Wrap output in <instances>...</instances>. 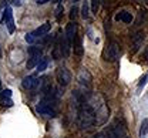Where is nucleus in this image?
<instances>
[{
	"mask_svg": "<svg viewBox=\"0 0 148 138\" xmlns=\"http://www.w3.org/2000/svg\"><path fill=\"white\" fill-rule=\"evenodd\" d=\"M95 122H97V113L91 102L88 100L77 102V125L81 130H88Z\"/></svg>",
	"mask_w": 148,
	"mask_h": 138,
	"instance_id": "f257e3e1",
	"label": "nucleus"
},
{
	"mask_svg": "<svg viewBox=\"0 0 148 138\" xmlns=\"http://www.w3.org/2000/svg\"><path fill=\"white\" fill-rule=\"evenodd\" d=\"M50 29H51V24H50L49 21L44 23V24H40V27H37L36 30H33L32 33H27L26 37H24V40H26L27 43H34L37 39L44 37V36L50 31Z\"/></svg>",
	"mask_w": 148,
	"mask_h": 138,
	"instance_id": "f03ea898",
	"label": "nucleus"
},
{
	"mask_svg": "<svg viewBox=\"0 0 148 138\" xmlns=\"http://www.w3.org/2000/svg\"><path fill=\"white\" fill-rule=\"evenodd\" d=\"M0 23L3 26L7 27L9 33H14L16 30V26H14V19H13V12H12V7L10 6H6L3 9V16H1V20Z\"/></svg>",
	"mask_w": 148,
	"mask_h": 138,
	"instance_id": "7ed1b4c3",
	"label": "nucleus"
},
{
	"mask_svg": "<svg viewBox=\"0 0 148 138\" xmlns=\"http://www.w3.org/2000/svg\"><path fill=\"white\" fill-rule=\"evenodd\" d=\"M56 79H57L60 85L66 87V85H69L70 81H71V73H70L66 67H60V68L57 70V73H56Z\"/></svg>",
	"mask_w": 148,
	"mask_h": 138,
	"instance_id": "20e7f679",
	"label": "nucleus"
},
{
	"mask_svg": "<svg viewBox=\"0 0 148 138\" xmlns=\"http://www.w3.org/2000/svg\"><path fill=\"white\" fill-rule=\"evenodd\" d=\"M143 41H144V31L143 30L135 31L131 36V51L132 53H137L140 50V47L143 46Z\"/></svg>",
	"mask_w": 148,
	"mask_h": 138,
	"instance_id": "39448f33",
	"label": "nucleus"
},
{
	"mask_svg": "<svg viewBox=\"0 0 148 138\" xmlns=\"http://www.w3.org/2000/svg\"><path fill=\"white\" fill-rule=\"evenodd\" d=\"M120 51H121V49H120V44L117 43V41H111L110 44H108V47H107V60L108 61H115V60L120 57Z\"/></svg>",
	"mask_w": 148,
	"mask_h": 138,
	"instance_id": "423d86ee",
	"label": "nucleus"
},
{
	"mask_svg": "<svg viewBox=\"0 0 148 138\" xmlns=\"http://www.w3.org/2000/svg\"><path fill=\"white\" fill-rule=\"evenodd\" d=\"M91 74L87 71V70H81L80 74H78V81H80V85L86 90H90L91 88Z\"/></svg>",
	"mask_w": 148,
	"mask_h": 138,
	"instance_id": "0eeeda50",
	"label": "nucleus"
},
{
	"mask_svg": "<svg viewBox=\"0 0 148 138\" xmlns=\"http://www.w3.org/2000/svg\"><path fill=\"white\" fill-rule=\"evenodd\" d=\"M21 85H23L26 90H36L37 87L40 85V80L37 79L36 76H27V77L23 79Z\"/></svg>",
	"mask_w": 148,
	"mask_h": 138,
	"instance_id": "6e6552de",
	"label": "nucleus"
},
{
	"mask_svg": "<svg viewBox=\"0 0 148 138\" xmlns=\"http://www.w3.org/2000/svg\"><path fill=\"white\" fill-rule=\"evenodd\" d=\"M64 39L67 40L70 44H73L75 39H77V24L75 23H69L67 27H66V37Z\"/></svg>",
	"mask_w": 148,
	"mask_h": 138,
	"instance_id": "1a4fd4ad",
	"label": "nucleus"
},
{
	"mask_svg": "<svg viewBox=\"0 0 148 138\" xmlns=\"http://www.w3.org/2000/svg\"><path fill=\"white\" fill-rule=\"evenodd\" d=\"M115 20L117 21H123V23H125V24H130L132 20H134V16L127 12V10H120L117 14H115Z\"/></svg>",
	"mask_w": 148,
	"mask_h": 138,
	"instance_id": "9d476101",
	"label": "nucleus"
},
{
	"mask_svg": "<svg viewBox=\"0 0 148 138\" xmlns=\"http://www.w3.org/2000/svg\"><path fill=\"white\" fill-rule=\"evenodd\" d=\"M74 53L77 56H83V39L77 37L74 41Z\"/></svg>",
	"mask_w": 148,
	"mask_h": 138,
	"instance_id": "9b49d317",
	"label": "nucleus"
},
{
	"mask_svg": "<svg viewBox=\"0 0 148 138\" xmlns=\"http://www.w3.org/2000/svg\"><path fill=\"white\" fill-rule=\"evenodd\" d=\"M40 61H41V57H33V56H30V59L27 60V64H26L27 70H32V68H34V67H36Z\"/></svg>",
	"mask_w": 148,
	"mask_h": 138,
	"instance_id": "f8f14e48",
	"label": "nucleus"
},
{
	"mask_svg": "<svg viewBox=\"0 0 148 138\" xmlns=\"http://www.w3.org/2000/svg\"><path fill=\"white\" fill-rule=\"evenodd\" d=\"M81 17H83V19H88V17H90V6H88V1H84L83 6H81Z\"/></svg>",
	"mask_w": 148,
	"mask_h": 138,
	"instance_id": "ddd939ff",
	"label": "nucleus"
},
{
	"mask_svg": "<svg viewBox=\"0 0 148 138\" xmlns=\"http://www.w3.org/2000/svg\"><path fill=\"white\" fill-rule=\"evenodd\" d=\"M29 54L33 56V57H41L43 50H41L40 47H37V46H32V47L29 49Z\"/></svg>",
	"mask_w": 148,
	"mask_h": 138,
	"instance_id": "4468645a",
	"label": "nucleus"
},
{
	"mask_svg": "<svg viewBox=\"0 0 148 138\" xmlns=\"http://www.w3.org/2000/svg\"><path fill=\"white\" fill-rule=\"evenodd\" d=\"M147 131H148V118H144L143 122H141V127H140V137L144 138L147 135Z\"/></svg>",
	"mask_w": 148,
	"mask_h": 138,
	"instance_id": "2eb2a0df",
	"label": "nucleus"
},
{
	"mask_svg": "<svg viewBox=\"0 0 148 138\" xmlns=\"http://www.w3.org/2000/svg\"><path fill=\"white\" fill-rule=\"evenodd\" d=\"M47 66H49V61H47L46 59H41V61L37 64V71H38V73L44 71V70L47 68Z\"/></svg>",
	"mask_w": 148,
	"mask_h": 138,
	"instance_id": "dca6fc26",
	"label": "nucleus"
},
{
	"mask_svg": "<svg viewBox=\"0 0 148 138\" xmlns=\"http://www.w3.org/2000/svg\"><path fill=\"white\" fill-rule=\"evenodd\" d=\"M100 9V0H91V12L97 13Z\"/></svg>",
	"mask_w": 148,
	"mask_h": 138,
	"instance_id": "f3484780",
	"label": "nucleus"
},
{
	"mask_svg": "<svg viewBox=\"0 0 148 138\" xmlns=\"http://www.w3.org/2000/svg\"><path fill=\"white\" fill-rule=\"evenodd\" d=\"M0 98H12V90L6 88L0 93Z\"/></svg>",
	"mask_w": 148,
	"mask_h": 138,
	"instance_id": "a211bd4d",
	"label": "nucleus"
},
{
	"mask_svg": "<svg viewBox=\"0 0 148 138\" xmlns=\"http://www.w3.org/2000/svg\"><path fill=\"white\" fill-rule=\"evenodd\" d=\"M0 104L3 107H12L13 105V101H12V98H0Z\"/></svg>",
	"mask_w": 148,
	"mask_h": 138,
	"instance_id": "6ab92c4d",
	"label": "nucleus"
},
{
	"mask_svg": "<svg viewBox=\"0 0 148 138\" xmlns=\"http://www.w3.org/2000/svg\"><path fill=\"white\" fill-rule=\"evenodd\" d=\"M148 80V76H143L141 79H140V83H138V90H141L144 85H145V83H147Z\"/></svg>",
	"mask_w": 148,
	"mask_h": 138,
	"instance_id": "aec40b11",
	"label": "nucleus"
},
{
	"mask_svg": "<svg viewBox=\"0 0 148 138\" xmlns=\"http://www.w3.org/2000/svg\"><path fill=\"white\" fill-rule=\"evenodd\" d=\"M77 13H78L77 7H75V6H73V7H71V10H70V19H71V20L75 19V17H77Z\"/></svg>",
	"mask_w": 148,
	"mask_h": 138,
	"instance_id": "412c9836",
	"label": "nucleus"
},
{
	"mask_svg": "<svg viewBox=\"0 0 148 138\" xmlns=\"http://www.w3.org/2000/svg\"><path fill=\"white\" fill-rule=\"evenodd\" d=\"M61 12H63V6L60 4V6L57 7V14H56V17H57V20H60V17H61Z\"/></svg>",
	"mask_w": 148,
	"mask_h": 138,
	"instance_id": "4be33fe9",
	"label": "nucleus"
},
{
	"mask_svg": "<svg viewBox=\"0 0 148 138\" xmlns=\"http://www.w3.org/2000/svg\"><path fill=\"white\" fill-rule=\"evenodd\" d=\"M92 138H107V134L106 133H100V134H95Z\"/></svg>",
	"mask_w": 148,
	"mask_h": 138,
	"instance_id": "5701e85b",
	"label": "nucleus"
},
{
	"mask_svg": "<svg viewBox=\"0 0 148 138\" xmlns=\"http://www.w3.org/2000/svg\"><path fill=\"white\" fill-rule=\"evenodd\" d=\"M143 57H144L145 60H148V46L144 49V51H143Z\"/></svg>",
	"mask_w": 148,
	"mask_h": 138,
	"instance_id": "b1692460",
	"label": "nucleus"
},
{
	"mask_svg": "<svg viewBox=\"0 0 148 138\" xmlns=\"http://www.w3.org/2000/svg\"><path fill=\"white\" fill-rule=\"evenodd\" d=\"M47 1H49V0H37L36 3L37 4H44V3H47Z\"/></svg>",
	"mask_w": 148,
	"mask_h": 138,
	"instance_id": "393cba45",
	"label": "nucleus"
},
{
	"mask_svg": "<svg viewBox=\"0 0 148 138\" xmlns=\"http://www.w3.org/2000/svg\"><path fill=\"white\" fill-rule=\"evenodd\" d=\"M0 57H1V50H0Z\"/></svg>",
	"mask_w": 148,
	"mask_h": 138,
	"instance_id": "a878e982",
	"label": "nucleus"
},
{
	"mask_svg": "<svg viewBox=\"0 0 148 138\" xmlns=\"http://www.w3.org/2000/svg\"><path fill=\"white\" fill-rule=\"evenodd\" d=\"M0 87H1V80H0Z\"/></svg>",
	"mask_w": 148,
	"mask_h": 138,
	"instance_id": "bb28decb",
	"label": "nucleus"
},
{
	"mask_svg": "<svg viewBox=\"0 0 148 138\" xmlns=\"http://www.w3.org/2000/svg\"><path fill=\"white\" fill-rule=\"evenodd\" d=\"M73 1H74V3H75V1H77V0H73Z\"/></svg>",
	"mask_w": 148,
	"mask_h": 138,
	"instance_id": "cd10ccee",
	"label": "nucleus"
},
{
	"mask_svg": "<svg viewBox=\"0 0 148 138\" xmlns=\"http://www.w3.org/2000/svg\"><path fill=\"white\" fill-rule=\"evenodd\" d=\"M147 97H148V93H147Z\"/></svg>",
	"mask_w": 148,
	"mask_h": 138,
	"instance_id": "c85d7f7f",
	"label": "nucleus"
}]
</instances>
